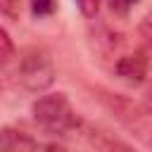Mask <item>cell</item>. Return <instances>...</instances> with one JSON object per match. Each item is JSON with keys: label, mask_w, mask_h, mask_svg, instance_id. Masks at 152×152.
Segmentation results:
<instances>
[{"label": "cell", "mask_w": 152, "mask_h": 152, "mask_svg": "<svg viewBox=\"0 0 152 152\" xmlns=\"http://www.w3.org/2000/svg\"><path fill=\"white\" fill-rule=\"evenodd\" d=\"M31 114L36 119V124L48 131V133H57L64 135L69 131H76L83 126L78 112L74 109V104L69 102V97L64 93H50V95H40L33 107Z\"/></svg>", "instance_id": "obj_1"}, {"label": "cell", "mask_w": 152, "mask_h": 152, "mask_svg": "<svg viewBox=\"0 0 152 152\" xmlns=\"http://www.w3.org/2000/svg\"><path fill=\"white\" fill-rule=\"evenodd\" d=\"M55 62L50 57V52H45L43 48H28L24 50V55L19 57L17 64V81L31 90V93H43L55 83Z\"/></svg>", "instance_id": "obj_2"}, {"label": "cell", "mask_w": 152, "mask_h": 152, "mask_svg": "<svg viewBox=\"0 0 152 152\" xmlns=\"http://www.w3.org/2000/svg\"><path fill=\"white\" fill-rule=\"evenodd\" d=\"M104 102L128 131H133L138 138H142L147 145H152V116L147 114L145 107H140L126 97H116V95H104Z\"/></svg>", "instance_id": "obj_3"}, {"label": "cell", "mask_w": 152, "mask_h": 152, "mask_svg": "<svg viewBox=\"0 0 152 152\" xmlns=\"http://www.w3.org/2000/svg\"><path fill=\"white\" fill-rule=\"evenodd\" d=\"M147 69H150V59H147V52H145V50L128 52V55L119 57L116 64H114L116 76H119L121 81H126V83H133V86H138V83L145 81Z\"/></svg>", "instance_id": "obj_4"}, {"label": "cell", "mask_w": 152, "mask_h": 152, "mask_svg": "<svg viewBox=\"0 0 152 152\" xmlns=\"http://www.w3.org/2000/svg\"><path fill=\"white\" fill-rule=\"evenodd\" d=\"M86 135H88L90 145L95 147V152H135V150H133V145H128L126 140H121V138L112 135V133H109V131H104V128L90 126Z\"/></svg>", "instance_id": "obj_5"}, {"label": "cell", "mask_w": 152, "mask_h": 152, "mask_svg": "<svg viewBox=\"0 0 152 152\" xmlns=\"http://www.w3.org/2000/svg\"><path fill=\"white\" fill-rule=\"evenodd\" d=\"M36 140L12 126H2L0 128V152H36Z\"/></svg>", "instance_id": "obj_6"}, {"label": "cell", "mask_w": 152, "mask_h": 152, "mask_svg": "<svg viewBox=\"0 0 152 152\" xmlns=\"http://www.w3.org/2000/svg\"><path fill=\"white\" fill-rule=\"evenodd\" d=\"M28 7L36 19H45L57 12V0H28Z\"/></svg>", "instance_id": "obj_7"}, {"label": "cell", "mask_w": 152, "mask_h": 152, "mask_svg": "<svg viewBox=\"0 0 152 152\" xmlns=\"http://www.w3.org/2000/svg\"><path fill=\"white\" fill-rule=\"evenodd\" d=\"M14 43L10 38V33L0 26V66H7L12 59H14Z\"/></svg>", "instance_id": "obj_8"}, {"label": "cell", "mask_w": 152, "mask_h": 152, "mask_svg": "<svg viewBox=\"0 0 152 152\" xmlns=\"http://www.w3.org/2000/svg\"><path fill=\"white\" fill-rule=\"evenodd\" d=\"M135 5H138V0H109V10L119 17H126Z\"/></svg>", "instance_id": "obj_9"}, {"label": "cell", "mask_w": 152, "mask_h": 152, "mask_svg": "<svg viewBox=\"0 0 152 152\" xmlns=\"http://www.w3.org/2000/svg\"><path fill=\"white\" fill-rule=\"evenodd\" d=\"M74 2H76L78 12L83 17H88V19H93L97 14V10H100V0H74Z\"/></svg>", "instance_id": "obj_10"}, {"label": "cell", "mask_w": 152, "mask_h": 152, "mask_svg": "<svg viewBox=\"0 0 152 152\" xmlns=\"http://www.w3.org/2000/svg\"><path fill=\"white\" fill-rule=\"evenodd\" d=\"M138 31H140V36L145 38V43H147V45H152V12H150V14H145V19L140 21Z\"/></svg>", "instance_id": "obj_11"}, {"label": "cell", "mask_w": 152, "mask_h": 152, "mask_svg": "<svg viewBox=\"0 0 152 152\" xmlns=\"http://www.w3.org/2000/svg\"><path fill=\"white\" fill-rule=\"evenodd\" d=\"M36 152H66L62 145H55V142H48V145H38Z\"/></svg>", "instance_id": "obj_12"}, {"label": "cell", "mask_w": 152, "mask_h": 152, "mask_svg": "<svg viewBox=\"0 0 152 152\" xmlns=\"http://www.w3.org/2000/svg\"><path fill=\"white\" fill-rule=\"evenodd\" d=\"M14 5H17V0H0V12L14 14Z\"/></svg>", "instance_id": "obj_13"}, {"label": "cell", "mask_w": 152, "mask_h": 152, "mask_svg": "<svg viewBox=\"0 0 152 152\" xmlns=\"http://www.w3.org/2000/svg\"><path fill=\"white\" fill-rule=\"evenodd\" d=\"M145 109H147V114L152 116V88H150V93H147V97H145Z\"/></svg>", "instance_id": "obj_14"}]
</instances>
